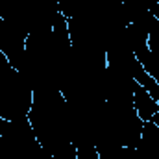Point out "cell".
Wrapping results in <instances>:
<instances>
[{"mask_svg": "<svg viewBox=\"0 0 159 159\" xmlns=\"http://www.w3.org/2000/svg\"><path fill=\"white\" fill-rule=\"evenodd\" d=\"M152 122H154V124H156V126L159 128V98H157V111H156V115H154Z\"/></svg>", "mask_w": 159, "mask_h": 159, "instance_id": "7", "label": "cell"}, {"mask_svg": "<svg viewBox=\"0 0 159 159\" xmlns=\"http://www.w3.org/2000/svg\"><path fill=\"white\" fill-rule=\"evenodd\" d=\"M146 30H148V48L152 56L159 61V20L152 13V9L146 15Z\"/></svg>", "mask_w": 159, "mask_h": 159, "instance_id": "5", "label": "cell"}, {"mask_svg": "<svg viewBox=\"0 0 159 159\" xmlns=\"http://www.w3.org/2000/svg\"><path fill=\"white\" fill-rule=\"evenodd\" d=\"M2 154H4V139L0 137V159H2Z\"/></svg>", "mask_w": 159, "mask_h": 159, "instance_id": "9", "label": "cell"}, {"mask_svg": "<svg viewBox=\"0 0 159 159\" xmlns=\"http://www.w3.org/2000/svg\"><path fill=\"white\" fill-rule=\"evenodd\" d=\"M131 102H133V109H135L137 117L143 122H150L154 119V115L157 111V100L135 81H133V89H131Z\"/></svg>", "mask_w": 159, "mask_h": 159, "instance_id": "3", "label": "cell"}, {"mask_svg": "<svg viewBox=\"0 0 159 159\" xmlns=\"http://www.w3.org/2000/svg\"><path fill=\"white\" fill-rule=\"evenodd\" d=\"M131 78H133V81L135 83H139L143 89H146L156 100L159 98V85H157V81L152 78L144 69H143V65L133 57V61H131Z\"/></svg>", "mask_w": 159, "mask_h": 159, "instance_id": "4", "label": "cell"}, {"mask_svg": "<svg viewBox=\"0 0 159 159\" xmlns=\"http://www.w3.org/2000/svg\"><path fill=\"white\" fill-rule=\"evenodd\" d=\"M28 32L19 24L0 17V52L9 59L11 67L20 72L24 65V46Z\"/></svg>", "mask_w": 159, "mask_h": 159, "instance_id": "2", "label": "cell"}, {"mask_svg": "<svg viewBox=\"0 0 159 159\" xmlns=\"http://www.w3.org/2000/svg\"><path fill=\"white\" fill-rule=\"evenodd\" d=\"M34 106V87L19 70H11L0 78V117L6 120L28 119Z\"/></svg>", "mask_w": 159, "mask_h": 159, "instance_id": "1", "label": "cell"}, {"mask_svg": "<svg viewBox=\"0 0 159 159\" xmlns=\"http://www.w3.org/2000/svg\"><path fill=\"white\" fill-rule=\"evenodd\" d=\"M157 7H159V0H157Z\"/></svg>", "mask_w": 159, "mask_h": 159, "instance_id": "10", "label": "cell"}, {"mask_svg": "<svg viewBox=\"0 0 159 159\" xmlns=\"http://www.w3.org/2000/svg\"><path fill=\"white\" fill-rule=\"evenodd\" d=\"M9 126H11V120H6V119H2V117H0V137H4V135L7 133Z\"/></svg>", "mask_w": 159, "mask_h": 159, "instance_id": "6", "label": "cell"}, {"mask_svg": "<svg viewBox=\"0 0 159 159\" xmlns=\"http://www.w3.org/2000/svg\"><path fill=\"white\" fill-rule=\"evenodd\" d=\"M150 9H152V13H154V15L157 17V20H159V7H157V4H154V6H152Z\"/></svg>", "mask_w": 159, "mask_h": 159, "instance_id": "8", "label": "cell"}]
</instances>
